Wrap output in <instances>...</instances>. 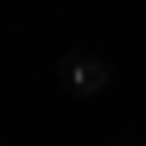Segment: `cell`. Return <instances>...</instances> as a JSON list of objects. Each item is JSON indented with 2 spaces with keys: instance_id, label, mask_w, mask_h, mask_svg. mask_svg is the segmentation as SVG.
<instances>
[{
  "instance_id": "1",
  "label": "cell",
  "mask_w": 146,
  "mask_h": 146,
  "mask_svg": "<svg viewBox=\"0 0 146 146\" xmlns=\"http://www.w3.org/2000/svg\"><path fill=\"white\" fill-rule=\"evenodd\" d=\"M58 82H64V94H76V100H94V94L111 88V64H105L100 53H88V47H70V53L58 58Z\"/></svg>"
},
{
  "instance_id": "2",
  "label": "cell",
  "mask_w": 146,
  "mask_h": 146,
  "mask_svg": "<svg viewBox=\"0 0 146 146\" xmlns=\"http://www.w3.org/2000/svg\"><path fill=\"white\" fill-rule=\"evenodd\" d=\"M117 146H129V140H117Z\"/></svg>"
}]
</instances>
